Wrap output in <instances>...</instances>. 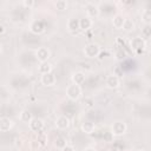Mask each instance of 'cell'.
Returning <instances> with one entry per match:
<instances>
[{
  "label": "cell",
  "mask_w": 151,
  "mask_h": 151,
  "mask_svg": "<svg viewBox=\"0 0 151 151\" xmlns=\"http://www.w3.org/2000/svg\"><path fill=\"white\" fill-rule=\"evenodd\" d=\"M66 96L71 100H78L81 96V87L76 84H71L66 88Z\"/></svg>",
  "instance_id": "obj_1"
},
{
  "label": "cell",
  "mask_w": 151,
  "mask_h": 151,
  "mask_svg": "<svg viewBox=\"0 0 151 151\" xmlns=\"http://www.w3.org/2000/svg\"><path fill=\"white\" fill-rule=\"evenodd\" d=\"M99 53H100V47L98 44L91 42L84 47V54L87 58H97L99 55Z\"/></svg>",
  "instance_id": "obj_2"
},
{
  "label": "cell",
  "mask_w": 151,
  "mask_h": 151,
  "mask_svg": "<svg viewBox=\"0 0 151 151\" xmlns=\"http://www.w3.org/2000/svg\"><path fill=\"white\" fill-rule=\"evenodd\" d=\"M127 130V126L124 122L122 120H117L112 124L111 126V133L112 136H123Z\"/></svg>",
  "instance_id": "obj_3"
},
{
  "label": "cell",
  "mask_w": 151,
  "mask_h": 151,
  "mask_svg": "<svg viewBox=\"0 0 151 151\" xmlns=\"http://www.w3.org/2000/svg\"><path fill=\"white\" fill-rule=\"evenodd\" d=\"M145 40L140 37H134L130 40V47L136 52H143L145 50Z\"/></svg>",
  "instance_id": "obj_4"
},
{
  "label": "cell",
  "mask_w": 151,
  "mask_h": 151,
  "mask_svg": "<svg viewBox=\"0 0 151 151\" xmlns=\"http://www.w3.org/2000/svg\"><path fill=\"white\" fill-rule=\"evenodd\" d=\"M28 126H29L31 131L39 133V132H41V131L44 130L45 123H44V120H42L41 118H33V119L28 123Z\"/></svg>",
  "instance_id": "obj_5"
},
{
  "label": "cell",
  "mask_w": 151,
  "mask_h": 151,
  "mask_svg": "<svg viewBox=\"0 0 151 151\" xmlns=\"http://www.w3.org/2000/svg\"><path fill=\"white\" fill-rule=\"evenodd\" d=\"M85 11H86V17L90 19H96L99 17V8L97 5H94L92 2H88L85 6Z\"/></svg>",
  "instance_id": "obj_6"
},
{
  "label": "cell",
  "mask_w": 151,
  "mask_h": 151,
  "mask_svg": "<svg viewBox=\"0 0 151 151\" xmlns=\"http://www.w3.org/2000/svg\"><path fill=\"white\" fill-rule=\"evenodd\" d=\"M51 57V52L47 47H39L37 51H35V58L40 61V63H44V61H47L48 58Z\"/></svg>",
  "instance_id": "obj_7"
},
{
  "label": "cell",
  "mask_w": 151,
  "mask_h": 151,
  "mask_svg": "<svg viewBox=\"0 0 151 151\" xmlns=\"http://www.w3.org/2000/svg\"><path fill=\"white\" fill-rule=\"evenodd\" d=\"M41 84L44 86H53L57 81V78L51 72V73H47V74H41V79H40Z\"/></svg>",
  "instance_id": "obj_8"
},
{
  "label": "cell",
  "mask_w": 151,
  "mask_h": 151,
  "mask_svg": "<svg viewBox=\"0 0 151 151\" xmlns=\"http://www.w3.org/2000/svg\"><path fill=\"white\" fill-rule=\"evenodd\" d=\"M29 29H31V32L34 33V34H40V33H42V32L45 31V25H44V22H42L41 20H34V21L31 24Z\"/></svg>",
  "instance_id": "obj_9"
},
{
  "label": "cell",
  "mask_w": 151,
  "mask_h": 151,
  "mask_svg": "<svg viewBox=\"0 0 151 151\" xmlns=\"http://www.w3.org/2000/svg\"><path fill=\"white\" fill-rule=\"evenodd\" d=\"M55 126L59 130H65L70 126V119L66 116H60L55 119Z\"/></svg>",
  "instance_id": "obj_10"
},
{
  "label": "cell",
  "mask_w": 151,
  "mask_h": 151,
  "mask_svg": "<svg viewBox=\"0 0 151 151\" xmlns=\"http://www.w3.org/2000/svg\"><path fill=\"white\" fill-rule=\"evenodd\" d=\"M13 126V122L12 119H9L8 117H1L0 118V131L2 132H6V131H9Z\"/></svg>",
  "instance_id": "obj_11"
},
{
  "label": "cell",
  "mask_w": 151,
  "mask_h": 151,
  "mask_svg": "<svg viewBox=\"0 0 151 151\" xmlns=\"http://www.w3.org/2000/svg\"><path fill=\"white\" fill-rule=\"evenodd\" d=\"M106 86L109 88H117L119 86V78L116 76V74H110L107 78H106V81H105Z\"/></svg>",
  "instance_id": "obj_12"
},
{
  "label": "cell",
  "mask_w": 151,
  "mask_h": 151,
  "mask_svg": "<svg viewBox=\"0 0 151 151\" xmlns=\"http://www.w3.org/2000/svg\"><path fill=\"white\" fill-rule=\"evenodd\" d=\"M91 27H92V19H90L87 17H84V18L79 19V29L87 31Z\"/></svg>",
  "instance_id": "obj_13"
},
{
  "label": "cell",
  "mask_w": 151,
  "mask_h": 151,
  "mask_svg": "<svg viewBox=\"0 0 151 151\" xmlns=\"http://www.w3.org/2000/svg\"><path fill=\"white\" fill-rule=\"evenodd\" d=\"M80 129H81V131H83L84 133H86V134H91V133L94 132V130H96V125H94L92 122H84V123L81 124Z\"/></svg>",
  "instance_id": "obj_14"
},
{
  "label": "cell",
  "mask_w": 151,
  "mask_h": 151,
  "mask_svg": "<svg viewBox=\"0 0 151 151\" xmlns=\"http://www.w3.org/2000/svg\"><path fill=\"white\" fill-rule=\"evenodd\" d=\"M52 64H50L48 61H44V63H40L39 66H38V71L40 72V74H47V73H51L52 72Z\"/></svg>",
  "instance_id": "obj_15"
},
{
  "label": "cell",
  "mask_w": 151,
  "mask_h": 151,
  "mask_svg": "<svg viewBox=\"0 0 151 151\" xmlns=\"http://www.w3.org/2000/svg\"><path fill=\"white\" fill-rule=\"evenodd\" d=\"M124 20H125V18L122 14H116L112 18V25H113V27L117 28V29H122L123 24H124Z\"/></svg>",
  "instance_id": "obj_16"
},
{
  "label": "cell",
  "mask_w": 151,
  "mask_h": 151,
  "mask_svg": "<svg viewBox=\"0 0 151 151\" xmlns=\"http://www.w3.org/2000/svg\"><path fill=\"white\" fill-rule=\"evenodd\" d=\"M72 84H76V85H81L84 81H85V74L83 73V72H80V71H78V72H74L73 74H72Z\"/></svg>",
  "instance_id": "obj_17"
},
{
  "label": "cell",
  "mask_w": 151,
  "mask_h": 151,
  "mask_svg": "<svg viewBox=\"0 0 151 151\" xmlns=\"http://www.w3.org/2000/svg\"><path fill=\"white\" fill-rule=\"evenodd\" d=\"M67 28L70 32H77L79 29V19L70 18L67 21Z\"/></svg>",
  "instance_id": "obj_18"
},
{
  "label": "cell",
  "mask_w": 151,
  "mask_h": 151,
  "mask_svg": "<svg viewBox=\"0 0 151 151\" xmlns=\"http://www.w3.org/2000/svg\"><path fill=\"white\" fill-rule=\"evenodd\" d=\"M134 27H136V25H134V21L132 20V19H129V18H125V20H124V24H123V29L124 31H126V32H131V31H133L134 29Z\"/></svg>",
  "instance_id": "obj_19"
},
{
  "label": "cell",
  "mask_w": 151,
  "mask_h": 151,
  "mask_svg": "<svg viewBox=\"0 0 151 151\" xmlns=\"http://www.w3.org/2000/svg\"><path fill=\"white\" fill-rule=\"evenodd\" d=\"M20 120L22 122V123H26V124H28L32 119H33V117H32V113L28 111V110H22L21 111V113H20Z\"/></svg>",
  "instance_id": "obj_20"
},
{
  "label": "cell",
  "mask_w": 151,
  "mask_h": 151,
  "mask_svg": "<svg viewBox=\"0 0 151 151\" xmlns=\"http://www.w3.org/2000/svg\"><path fill=\"white\" fill-rule=\"evenodd\" d=\"M37 140H38V145H39V146H41V147L46 146V144H47V136H46V133L39 132Z\"/></svg>",
  "instance_id": "obj_21"
},
{
  "label": "cell",
  "mask_w": 151,
  "mask_h": 151,
  "mask_svg": "<svg viewBox=\"0 0 151 151\" xmlns=\"http://www.w3.org/2000/svg\"><path fill=\"white\" fill-rule=\"evenodd\" d=\"M66 144H67V143H66V139H65L64 137H61V136L57 137L55 140H54V145H55L58 149H63Z\"/></svg>",
  "instance_id": "obj_22"
},
{
  "label": "cell",
  "mask_w": 151,
  "mask_h": 151,
  "mask_svg": "<svg viewBox=\"0 0 151 151\" xmlns=\"http://www.w3.org/2000/svg\"><path fill=\"white\" fill-rule=\"evenodd\" d=\"M55 8L57 9H59V11H64V9H66L67 8V1L66 0H57L55 1Z\"/></svg>",
  "instance_id": "obj_23"
},
{
  "label": "cell",
  "mask_w": 151,
  "mask_h": 151,
  "mask_svg": "<svg viewBox=\"0 0 151 151\" xmlns=\"http://www.w3.org/2000/svg\"><path fill=\"white\" fill-rule=\"evenodd\" d=\"M142 19L144 20V22H145L146 25L150 24V20H151V12H150V9H145V11L142 13Z\"/></svg>",
  "instance_id": "obj_24"
},
{
  "label": "cell",
  "mask_w": 151,
  "mask_h": 151,
  "mask_svg": "<svg viewBox=\"0 0 151 151\" xmlns=\"http://www.w3.org/2000/svg\"><path fill=\"white\" fill-rule=\"evenodd\" d=\"M142 34H143V39L144 38H149L150 34H151V28H150V25H145V27L143 28L142 31Z\"/></svg>",
  "instance_id": "obj_25"
},
{
  "label": "cell",
  "mask_w": 151,
  "mask_h": 151,
  "mask_svg": "<svg viewBox=\"0 0 151 151\" xmlns=\"http://www.w3.org/2000/svg\"><path fill=\"white\" fill-rule=\"evenodd\" d=\"M22 5H24L25 7L31 8V7H33V6L35 5V1H33V0H24V1H22Z\"/></svg>",
  "instance_id": "obj_26"
},
{
  "label": "cell",
  "mask_w": 151,
  "mask_h": 151,
  "mask_svg": "<svg viewBox=\"0 0 151 151\" xmlns=\"http://www.w3.org/2000/svg\"><path fill=\"white\" fill-rule=\"evenodd\" d=\"M61 151H74V147L72 146V145H70V144H66L63 149H60Z\"/></svg>",
  "instance_id": "obj_27"
},
{
  "label": "cell",
  "mask_w": 151,
  "mask_h": 151,
  "mask_svg": "<svg viewBox=\"0 0 151 151\" xmlns=\"http://www.w3.org/2000/svg\"><path fill=\"white\" fill-rule=\"evenodd\" d=\"M107 151H120V150H119L118 147H116V146H113V147H110V149H109Z\"/></svg>",
  "instance_id": "obj_28"
},
{
  "label": "cell",
  "mask_w": 151,
  "mask_h": 151,
  "mask_svg": "<svg viewBox=\"0 0 151 151\" xmlns=\"http://www.w3.org/2000/svg\"><path fill=\"white\" fill-rule=\"evenodd\" d=\"M84 151H97L94 147H86V149H84Z\"/></svg>",
  "instance_id": "obj_29"
},
{
  "label": "cell",
  "mask_w": 151,
  "mask_h": 151,
  "mask_svg": "<svg viewBox=\"0 0 151 151\" xmlns=\"http://www.w3.org/2000/svg\"><path fill=\"white\" fill-rule=\"evenodd\" d=\"M4 32H5V27L2 25H0V34H2Z\"/></svg>",
  "instance_id": "obj_30"
},
{
  "label": "cell",
  "mask_w": 151,
  "mask_h": 151,
  "mask_svg": "<svg viewBox=\"0 0 151 151\" xmlns=\"http://www.w3.org/2000/svg\"><path fill=\"white\" fill-rule=\"evenodd\" d=\"M1 52H2V46H1V44H0V54H1Z\"/></svg>",
  "instance_id": "obj_31"
},
{
  "label": "cell",
  "mask_w": 151,
  "mask_h": 151,
  "mask_svg": "<svg viewBox=\"0 0 151 151\" xmlns=\"http://www.w3.org/2000/svg\"><path fill=\"white\" fill-rule=\"evenodd\" d=\"M12 151H20V150H19V149H13Z\"/></svg>",
  "instance_id": "obj_32"
},
{
  "label": "cell",
  "mask_w": 151,
  "mask_h": 151,
  "mask_svg": "<svg viewBox=\"0 0 151 151\" xmlns=\"http://www.w3.org/2000/svg\"><path fill=\"white\" fill-rule=\"evenodd\" d=\"M138 151H145V150H138Z\"/></svg>",
  "instance_id": "obj_33"
}]
</instances>
